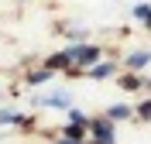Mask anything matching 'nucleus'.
Wrapping results in <instances>:
<instances>
[{
  "instance_id": "nucleus-9",
  "label": "nucleus",
  "mask_w": 151,
  "mask_h": 144,
  "mask_svg": "<svg viewBox=\"0 0 151 144\" xmlns=\"http://www.w3.org/2000/svg\"><path fill=\"white\" fill-rule=\"evenodd\" d=\"M48 76H52V69H48V72H35V76H31V79H28V82H45V79H48Z\"/></svg>"
},
{
  "instance_id": "nucleus-4",
  "label": "nucleus",
  "mask_w": 151,
  "mask_h": 144,
  "mask_svg": "<svg viewBox=\"0 0 151 144\" xmlns=\"http://www.w3.org/2000/svg\"><path fill=\"white\" fill-rule=\"evenodd\" d=\"M134 17H137V21H148V24H151V4H137V7H134Z\"/></svg>"
},
{
  "instance_id": "nucleus-2",
  "label": "nucleus",
  "mask_w": 151,
  "mask_h": 144,
  "mask_svg": "<svg viewBox=\"0 0 151 144\" xmlns=\"http://www.w3.org/2000/svg\"><path fill=\"white\" fill-rule=\"evenodd\" d=\"M96 58H100L96 48H76V62H79V65H89V62H96Z\"/></svg>"
},
{
  "instance_id": "nucleus-1",
  "label": "nucleus",
  "mask_w": 151,
  "mask_h": 144,
  "mask_svg": "<svg viewBox=\"0 0 151 144\" xmlns=\"http://www.w3.org/2000/svg\"><path fill=\"white\" fill-rule=\"evenodd\" d=\"M93 130H96V141H100V144H113V127H110V120H96Z\"/></svg>"
},
{
  "instance_id": "nucleus-10",
  "label": "nucleus",
  "mask_w": 151,
  "mask_h": 144,
  "mask_svg": "<svg viewBox=\"0 0 151 144\" xmlns=\"http://www.w3.org/2000/svg\"><path fill=\"white\" fill-rule=\"evenodd\" d=\"M141 117H151V103H141Z\"/></svg>"
},
{
  "instance_id": "nucleus-3",
  "label": "nucleus",
  "mask_w": 151,
  "mask_h": 144,
  "mask_svg": "<svg viewBox=\"0 0 151 144\" xmlns=\"http://www.w3.org/2000/svg\"><path fill=\"white\" fill-rule=\"evenodd\" d=\"M148 62H151V55H148V52H134V55L127 58V65H131L134 72H137V69H144V65H148Z\"/></svg>"
},
{
  "instance_id": "nucleus-8",
  "label": "nucleus",
  "mask_w": 151,
  "mask_h": 144,
  "mask_svg": "<svg viewBox=\"0 0 151 144\" xmlns=\"http://www.w3.org/2000/svg\"><path fill=\"white\" fill-rule=\"evenodd\" d=\"M127 113H131V110H127V106H124V103H117V106H110V117H127Z\"/></svg>"
},
{
  "instance_id": "nucleus-5",
  "label": "nucleus",
  "mask_w": 151,
  "mask_h": 144,
  "mask_svg": "<svg viewBox=\"0 0 151 144\" xmlns=\"http://www.w3.org/2000/svg\"><path fill=\"white\" fill-rule=\"evenodd\" d=\"M45 103H48V106H58V110H65V106H69V96H48Z\"/></svg>"
},
{
  "instance_id": "nucleus-7",
  "label": "nucleus",
  "mask_w": 151,
  "mask_h": 144,
  "mask_svg": "<svg viewBox=\"0 0 151 144\" xmlns=\"http://www.w3.org/2000/svg\"><path fill=\"white\" fill-rule=\"evenodd\" d=\"M110 72H113V65H96L89 76H93V79H103V76H110Z\"/></svg>"
},
{
  "instance_id": "nucleus-6",
  "label": "nucleus",
  "mask_w": 151,
  "mask_h": 144,
  "mask_svg": "<svg viewBox=\"0 0 151 144\" xmlns=\"http://www.w3.org/2000/svg\"><path fill=\"white\" fill-rule=\"evenodd\" d=\"M0 124H21V117L10 113V110H0Z\"/></svg>"
}]
</instances>
